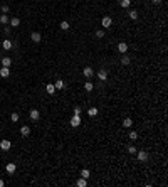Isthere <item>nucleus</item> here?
Masks as SVG:
<instances>
[{"instance_id":"12","label":"nucleus","mask_w":168,"mask_h":187,"mask_svg":"<svg viewBox=\"0 0 168 187\" xmlns=\"http://www.w3.org/2000/svg\"><path fill=\"white\" fill-rule=\"evenodd\" d=\"M54 88H56V91H57V89H64V88H66V83H64L62 79H57L54 83Z\"/></svg>"},{"instance_id":"3","label":"nucleus","mask_w":168,"mask_h":187,"mask_svg":"<svg viewBox=\"0 0 168 187\" xmlns=\"http://www.w3.org/2000/svg\"><path fill=\"white\" fill-rule=\"evenodd\" d=\"M29 116H30L32 121H37L39 118H41V113H39V110H35V108H32L30 113H29Z\"/></svg>"},{"instance_id":"9","label":"nucleus","mask_w":168,"mask_h":187,"mask_svg":"<svg viewBox=\"0 0 168 187\" xmlns=\"http://www.w3.org/2000/svg\"><path fill=\"white\" fill-rule=\"evenodd\" d=\"M30 39L35 42V44H39V42L42 41V35L39 34V32H32V34H30Z\"/></svg>"},{"instance_id":"17","label":"nucleus","mask_w":168,"mask_h":187,"mask_svg":"<svg viewBox=\"0 0 168 187\" xmlns=\"http://www.w3.org/2000/svg\"><path fill=\"white\" fill-rule=\"evenodd\" d=\"M45 91H47L49 95H54V93H56V88H54V84H52V83H49V84L45 86Z\"/></svg>"},{"instance_id":"13","label":"nucleus","mask_w":168,"mask_h":187,"mask_svg":"<svg viewBox=\"0 0 168 187\" xmlns=\"http://www.w3.org/2000/svg\"><path fill=\"white\" fill-rule=\"evenodd\" d=\"M9 24H10L12 27H19V26H20V19H19V17H12V19L9 20Z\"/></svg>"},{"instance_id":"23","label":"nucleus","mask_w":168,"mask_h":187,"mask_svg":"<svg viewBox=\"0 0 168 187\" xmlns=\"http://www.w3.org/2000/svg\"><path fill=\"white\" fill-rule=\"evenodd\" d=\"M98 113H99L98 108H89V110H88V115H89V116H96Z\"/></svg>"},{"instance_id":"35","label":"nucleus","mask_w":168,"mask_h":187,"mask_svg":"<svg viewBox=\"0 0 168 187\" xmlns=\"http://www.w3.org/2000/svg\"><path fill=\"white\" fill-rule=\"evenodd\" d=\"M3 185H5V182H3L2 179H0V187H3Z\"/></svg>"},{"instance_id":"34","label":"nucleus","mask_w":168,"mask_h":187,"mask_svg":"<svg viewBox=\"0 0 168 187\" xmlns=\"http://www.w3.org/2000/svg\"><path fill=\"white\" fill-rule=\"evenodd\" d=\"M153 2V5H160V3H162V0H151Z\"/></svg>"},{"instance_id":"27","label":"nucleus","mask_w":168,"mask_h":187,"mask_svg":"<svg viewBox=\"0 0 168 187\" xmlns=\"http://www.w3.org/2000/svg\"><path fill=\"white\" fill-rule=\"evenodd\" d=\"M76 184L79 185V187H86V184H88V182H86V179L81 177V179H77V182H76Z\"/></svg>"},{"instance_id":"19","label":"nucleus","mask_w":168,"mask_h":187,"mask_svg":"<svg viewBox=\"0 0 168 187\" xmlns=\"http://www.w3.org/2000/svg\"><path fill=\"white\" fill-rule=\"evenodd\" d=\"M9 15H7V14H2V15H0V24H3V26H5V24H9Z\"/></svg>"},{"instance_id":"24","label":"nucleus","mask_w":168,"mask_h":187,"mask_svg":"<svg viewBox=\"0 0 168 187\" xmlns=\"http://www.w3.org/2000/svg\"><path fill=\"white\" fill-rule=\"evenodd\" d=\"M119 5L123 7V9H128V7L131 5V0H119Z\"/></svg>"},{"instance_id":"33","label":"nucleus","mask_w":168,"mask_h":187,"mask_svg":"<svg viewBox=\"0 0 168 187\" xmlns=\"http://www.w3.org/2000/svg\"><path fill=\"white\" fill-rule=\"evenodd\" d=\"M74 115H81V108H79V106L74 108Z\"/></svg>"},{"instance_id":"31","label":"nucleus","mask_w":168,"mask_h":187,"mask_svg":"<svg viewBox=\"0 0 168 187\" xmlns=\"http://www.w3.org/2000/svg\"><path fill=\"white\" fill-rule=\"evenodd\" d=\"M96 37H98V39L104 37V30H98V32H96Z\"/></svg>"},{"instance_id":"4","label":"nucleus","mask_w":168,"mask_h":187,"mask_svg":"<svg viewBox=\"0 0 168 187\" xmlns=\"http://www.w3.org/2000/svg\"><path fill=\"white\" fill-rule=\"evenodd\" d=\"M111 24H113V19H111V17H108V15H104V17H103V20H101V26L104 27V29L111 27Z\"/></svg>"},{"instance_id":"30","label":"nucleus","mask_w":168,"mask_h":187,"mask_svg":"<svg viewBox=\"0 0 168 187\" xmlns=\"http://www.w3.org/2000/svg\"><path fill=\"white\" fill-rule=\"evenodd\" d=\"M10 120L12 121H19V113H12L10 115Z\"/></svg>"},{"instance_id":"14","label":"nucleus","mask_w":168,"mask_h":187,"mask_svg":"<svg viewBox=\"0 0 168 187\" xmlns=\"http://www.w3.org/2000/svg\"><path fill=\"white\" fill-rule=\"evenodd\" d=\"M0 76L2 78H9L10 76V67H3L2 66V69H0Z\"/></svg>"},{"instance_id":"1","label":"nucleus","mask_w":168,"mask_h":187,"mask_svg":"<svg viewBox=\"0 0 168 187\" xmlns=\"http://www.w3.org/2000/svg\"><path fill=\"white\" fill-rule=\"evenodd\" d=\"M10 148H12L10 140H0V150H2V152H9Z\"/></svg>"},{"instance_id":"2","label":"nucleus","mask_w":168,"mask_h":187,"mask_svg":"<svg viewBox=\"0 0 168 187\" xmlns=\"http://www.w3.org/2000/svg\"><path fill=\"white\" fill-rule=\"evenodd\" d=\"M81 123H83V120H81V116H79V115H74V116L71 118V127H74V128H76V127H79Z\"/></svg>"},{"instance_id":"22","label":"nucleus","mask_w":168,"mask_h":187,"mask_svg":"<svg viewBox=\"0 0 168 187\" xmlns=\"http://www.w3.org/2000/svg\"><path fill=\"white\" fill-rule=\"evenodd\" d=\"M130 63H131V59H130V57L126 56V54H124V56L121 57V64H123V66H128Z\"/></svg>"},{"instance_id":"5","label":"nucleus","mask_w":168,"mask_h":187,"mask_svg":"<svg viewBox=\"0 0 168 187\" xmlns=\"http://www.w3.org/2000/svg\"><path fill=\"white\" fill-rule=\"evenodd\" d=\"M136 155H138V162H146L148 160V153H146L145 150H138Z\"/></svg>"},{"instance_id":"25","label":"nucleus","mask_w":168,"mask_h":187,"mask_svg":"<svg viewBox=\"0 0 168 187\" xmlns=\"http://www.w3.org/2000/svg\"><path fill=\"white\" fill-rule=\"evenodd\" d=\"M128 15H130L131 20H136V19H138V12H136V10H130V12H128Z\"/></svg>"},{"instance_id":"7","label":"nucleus","mask_w":168,"mask_h":187,"mask_svg":"<svg viewBox=\"0 0 168 187\" xmlns=\"http://www.w3.org/2000/svg\"><path fill=\"white\" fill-rule=\"evenodd\" d=\"M2 47H3V49H5V51H10V49H12V47H14V42H12V41H10V39H5V41H3V42H2Z\"/></svg>"},{"instance_id":"10","label":"nucleus","mask_w":168,"mask_h":187,"mask_svg":"<svg viewBox=\"0 0 168 187\" xmlns=\"http://www.w3.org/2000/svg\"><path fill=\"white\" fill-rule=\"evenodd\" d=\"M118 51L121 54H126L128 52V44L126 42H119V44H118Z\"/></svg>"},{"instance_id":"6","label":"nucleus","mask_w":168,"mask_h":187,"mask_svg":"<svg viewBox=\"0 0 168 187\" xmlns=\"http://www.w3.org/2000/svg\"><path fill=\"white\" fill-rule=\"evenodd\" d=\"M5 170L9 172L10 175H12V174H15V170H17V165L14 164V162H9V164L5 165Z\"/></svg>"},{"instance_id":"21","label":"nucleus","mask_w":168,"mask_h":187,"mask_svg":"<svg viewBox=\"0 0 168 187\" xmlns=\"http://www.w3.org/2000/svg\"><path fill=\"white\" fill-rule=\"evenodd\" d=\"M131 125H133V120H131V118H124L123 120V127L124 128H130Z\"/></svg>"},{"instance_id":"15","label":"nucleus","mask_w":168,"mask_h":187,"mask_svg":"<svg viewBox=\"0 0 168 187\" xmlns=\"http://www.w3.org/2000/svg\"><path fill=\"white\" fill-rule=\"evenodd\" d=\"M83 74H84L86 78H92L94 71H92V67H84V69H83Z\"/></svg>"},{"instance_id":"8","label":"nucleus","mask_w":168,"mask_h":187,"mask_svg":"<svg viewBox=\"0 0 168 187\" xmlns=\"http://www.w3.org/2000/svg\"><path fill=\"white\" fill-rule=\"evenodd\" d=\"M98 78H99V81H106L108 79V71L106 69H99L98 71Z\"/></svg>"},{"instance_id":"16","label":"nucleus","mask_w":168,"mask_h":187,"mask_svg":"<svg viewBox=\"0 0 168 187\" xmlns=\"http://www.w3.org/2000/svg\"><path fill=\"white\" fill-rule=\"evenodd\" d=\"M20 135H22V136H29V135H30V128H29L27 125H24V127L20 128Z\"/></svg>"},{"instance_id":"28","label":"nucleus","mask_w":168,"mask_h":187,"mask_svg":"<svg viewBox=\"0 0 168 187\" xmlns=\"http://www.w3.org/2000/svg\"><path fill=\"white\" fill-rule=\"evenodd\" d=\"M61 29H62V30H69V22L62 20V22H61Z\"/></svg>"},{"instance_id":"26","label":"nucleus","mask_w":168,"mask_h":187,"mask_svg":"<svg viewBox=\"0 0 168 187\" xmlns=\"http://www.w3.org/2000/svg\"><path fill=\"white\" fill-rule=\"evenodd\" d=\"M138 152V148L135 145H128V153H131V155H133V153H136Z\"/></svg>"},{"instance_id":"32","label":"nucleus","mask_w":168,"mask_h":187,"mask_svg":"<svg viewBox=\"0 0 168 187\" xmlns=\"http://www.w3.org/2000/svg\"><path fill=\"white\" fill-rule=\"evenodd\" d=\"M9 10H10V9H9V5H2V12H3V14H7Z\"/></svg>"},{"instance_id":"29","label":"nucleus","mask_w":168,"mask_h":187,"mask_svg":"<svg viewBox=\"0 0 168 187\" xmlns=\"http://www.w3.org/2000/svg\"><path fill=\"white\" fill-rule=\"evenodd\" d=\"M128 136H130V140H136L138 138V133H136V132H130V135H128Z\"/></svg>"},{"instance_id":"20","label":"nucleus","mask_w":168,"mask_h":187,"mask_svg":"<svg viewBox=\"0 0 168 187\" xmlns=\"http://www.w3.org/2000/svg\"><path fill=\"white\" fill-rule=\"evenodd\" d=\"M84 89L86 91H92V89H94V84H92L91 81H86L84 83Z\"/></svg>"},{"instance_id":"11","label":"nucleus","mask_w":168,"mask_h":187,"mask_svg":"<svg viewBox=\"0 0 168 187\" xmlns=\"http://www.w3.org/2000/svg\"><path fill=\"white\" fill-rule=\"evenodd\" d=\"M2 66H3V67H10V66H12V59H10L9 56L2 57Z\"/></svg>"},{"instance_id":"18","label":"nucleus","mask_w":168,"mask_h":187,"mask_svg":"<svg viewBox=\"0 0 168 187\" xmlns=\"http://www.w3.org/2000/svg\"><path fill=\"white\" fill-rule=\"evenodd\" d=\"M81 177H83V179H86V180H88V179L91 177V172H89L88 169H83V170H81Z\"/></svg>"}]
</instances>
